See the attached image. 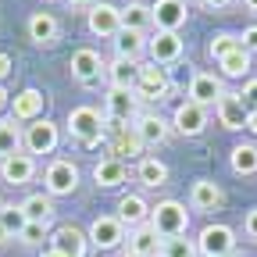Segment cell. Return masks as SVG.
Wrapping results in <instances>:
<instances>
[{
	"mask_svg": "<svg viewBox=\"0 0 257 257\" xmlns=\"http://www.w3.org/2000/svg\"><path fill=\"white\" fill-rule=\"evenodd\" d=\"M150 229L161 239H172V236H186L189 229V211L179 200H161L150 207Z\"/></svg>",
	"mask_w": 257,
	"mask_h": 257,
	"instance_id": "cell-1",
	"label": "cell"
},
{
	"mask_svg": "<svg viewBox=\"0 0 257 257\" xmlns=\"http://www.w3.org/2000/svg\"><path fill=\"white\" fill-rule=\"evenodd\" d=\"M68 133L82 143V147H100V136H104V118L96 107H72L68 111Z\"/></svg>",
	"mask_w": 257,
	"mask_h": 257,
	"instance_id": "cell-2",
	"label": "cell"
},
{
	"mask_svg": "<svg viewBox=\"0 0 257 257\" xmlns=\"http://www.w3.org/2000/svg\"><path fill=\"white\" fill-rule=\"evenodd\" d=\"M43 189H47V197H72L79 189V168L68 157L50 161L47 172H43Z\"/></svg>",
	"mask_w": 257,
	"mask_h": 257,
	"instance_id": "cell-3",
	"label": "cell"
},
{
	"mask_svg": "<svg viewBox=\"0 0 257 257\" xmlns=\"http://www.w3.org/2000/svg\"><path fill=\"white\" fill-rule=\"evenodd\" d=\"M197 253L204 257H232L236 253V232L229 225H204L197 236Z\"/></svg>",
	"mask_w": 257,
	"mask_h": 257,
	"instance_id": "cell-4",
	"label": "cell"
},
{
	"mask_svg": "<svg viewBox=\"0 0 257 257\" xmlns=\"http://www.w3.org/2000/svg\"><path fill=\"white\" fill-rule=\"evenodd\" d=\"M57 140H61V128H57L50 118L29 121V125H25V133H22V147H25V154H54Z\"/></svg>",
	"mask_w": 257,
	"mask_h": 257,
	"instance_id": "cell-5",
	"label": "cell"
},
{
	"mask_svg": "<svg viewBox=\"0 0 257 257\" xmlns=\"http://www.w3.org/2000/svg\"><path fill=\"white\" fill-rule=\"evenodd\" d=\"M168 93H172L168 68H161V64H140V82H136L140 100H165Z\"/></svg>",
	"mask_w": 257,
	"mask_h": 257,
	"instance_id": "cell-6",
	"label": "cell"
},
{
	"mask_svg": "<svg viewBox=\"0 0 257 257\" xmlns=\"http://www.w3.org/2000/svg\"><path fill=\"white\" fill-rule=\"evenodd\" d=\"M86 22H89V32L100 40H114L121 32V18H118V8L107 4V0H96V4L86 11Z\"/></svg>",
	"mask_w": 257,
	"mask_h": 257,
	"instance_id": "cell-7",
	"label": "cell"
},
{
	"mask_svg": "<svg viewBox=\"0 0 257 257\" xmlns=\"http://www.w3.org/2000/svg\"><path fill=\"white\" fill-rule=\"evenodd\" d=\"M147 54H150V64H179L182 61V36L179 32H154L147 40Z\"/></svg>",
	"mask_w": 257,
	"mask_h": 257,
	"instance_id": "cell-8",
	"label": "cell"
},
{
	"mask_svg": "<svg viewBox=\"0 0 257 257\" xmlns=\"http://www.w3.org/2000/svg\"><path fill=\"white\" fill-rule=\"evenodd\" d=\"M150 18L157 25V32H179L189 18L186 0H154L150 4Z\"/></svg>",
	"mask_w": 257,
	"mask_h": 257,
	"instance_id": "cell-9",
	"label": "cell"
},
{
	"mask_svg": "<svg viewBox=\"0 0 257 257\" xmlns=\"http://www.w3.org/2000/svg\"><path fill=\"white\" fill-rule=\"evenodd\" d=\"M68 72H72V79H75V82L89 86V82H96V79H100V72H104V61H100V54H96L93 47H79V50L68 57Z\"/></svg>",
	"mask_w": 257,
	"mask_h": 257,
	"instance_id": "cell-10",
	"label": "cell"
},
{
	"mask_svg": "<svg viewBox=\"0 0 257 257\" xmlns=\"http://www.w3.org/2000/svg\"><path fill=\"white\" fill-rule=\"evenodd\" d=\"M89 243L96 246V250H114V246H121V239H125V225L118 221V218H111V214H104V218H96L93 225H89Z\"/></svg>",
	"mask_w": 257,
	"mask_h": 257,
	"instance_id": "cell-11",
	"label": "cell"
},
{
	"mask_svg": "<svg viewBox=\"0 0 257 257\" xmlns=\"http://www.w3.org/2000/svg\"><path fill=\"white\" fill-rule=\"evenodd\" d=\"M221 93H225V86L214 72H193V79H189V100L193 104L211 107V104L221 100Z\"/></svg>",
	"mask_w": 257,
	"mask_h": 257,
	"instance_id": "cell-12",
	"label": "cell"
},
{
	"mask_svg": "<svg viewBox=\"0 0 257 257\" xmlns=\"http://www.w3.org/2000/svg\"><path fill=\"white\" fill-rule=\"evenodd\" d=\"M172 128H175L179 136H200L204 128H207V111H204L200 104L186 100V104L175 107V114H172Z\"/></svg>",
	"mask_w": 257,
	"mask_h": 257,
	"instance_id": "cell-13",
	"label": "cell"
},
{
	"mask_svg": "<svg viewBox=\"0 0 257 257\" xmlns=\"http://www.w3.org/2000/svg\"><path fill=\"white\" fill-rule=\"evenodd\" d=\"M50 246L64 257H86L89 250V236L82 229H75V225H57L54 236H50Z\"/></svg>",
	"mask_w": 257,
	"mask_h": 257,
	"instance_id": "cell-14",
	"label": "cell"
},
{
	"mask_svg": "<svg viewBox=\"0 0 257 257\" xmlns=\"http://www.w3.org/2000/svg\"><path fill=\"white\" fill-rule=\"evenodd\" d=\"M43 104H47V96L40 89H22L11 96V121H36L43 118Z\"/></svg>",
	"mask_w": 257,
	"mask_h": 257,
	"instance_id": "cell-15",
	"label": "cell"
},
{
	"mask_svg": "<svg viewBox=\"0 0 257 257\" xmlns=\"http://www.w3.org/2000/svg\"><path fill=\"white\" fill-rule=\"evenodd\" d=\"M133 133L140 136L143 147H161L168 140V133H172V121H165L161 114H140L133 121Z\"/></svg>",
	"mask_w": 257,
	"mask_h": 257,
	"instance_id": "cell-16",
	"label": "cell"
},
{
	"mask_svg": "<svg viewBox=\"0 0 257 257\" xmlns=\"http://www.w3.org/2000/svg\"><path fill=\"white\" fill-rule=\"evenodd\" d=\"M32 175H36V157L32 154H11L0 161V179L11 186H25Z\"/></svg>",
	"mask_w": 257,
	"mask_h": 257,
	"instance_id": "cell-17",
	"label": "cell"
},
{
	"mask_svg": "<svg viewBox=\"0 0 257 257\" xmlns=\"http://www.w3.org/2000/svg\"><path fill=\"white\" fill-rule=\"evenodd\" d=\"M125 229H140V225L150 221V204L140 197V193H125V197L118 200V214H114Z\"/></svg>",
	"mask_w": 257,
	"mask_h": 257,
	"instance_id": "cell-18",
	"label": "cell"
},
{
	"mask_svg": "<svg viewBox=\"0 0 257 257\" xmlns=\"http://www.w3.org/2000/svg\"><path fill=\"white\" fill-rule=\"evenodd\" d=\"M214 107H218V121H221L225 128H246V114H250V107L243 104V96H239V93H229V89H225V93H221V100H218Z\"/></svg>",
	"mask_w": 257,
	"mask_h": 257,
	"instance_id": "cell-19",
	"label": "cell"
},
{
	"mask_svg": "<svg viewBox=\"0 0 257 257\" xmlns=\"http://www.w3.org/2000/svg\"><path fill=\"white\" fill-rule=\"evenodd\" d=\"M107 114L118 121H136L140 118V96L133 89H107Z\"/></svg>",
	"mask_w": 257,
	"mask_h": 257,
	"instance_id": "cell-20",
	"label": "cell"
},
{
	"mask_svg": "<svg viewBox=\"0 0 257 257\" xmlns=\"http://www.w3.org/2000/svg\"><path fill=\"white\" fill-rule=\"evenodd\" d=\"M221 200H225V193H221V186H218L214 179H197V182H193V189H189L193 211H218Z\"/></svg>",
	"mask_w": 257,
	"mask_h": 257,
	"instance_id": "cell-21",
	"label": "cell"
},
{
	"mask_svg": "<svg viewBox=\"0 0 257 257\" xmlns=\"http://www.w3.org/2000/svg\"><path fill=\"white\" fill-rule=\"evenodd\" d=\"M143 54H147V32L121 29L118 36H114V57H118V61H133V64H140Z\"/></svg>",
	"mask_w": 257,
	"mask_h": 257,
	"instance_id": "cell-22",
	"label": "cell"
},
{
	"mask_svg": "<svg viewBox=\"0 0 257 257\" xmlns=\"http://www.w3.org/2000/svg\"><path fill=\"white\" fill-rule=\"evenodd\" d=\"M104 75H107V86L111 89H133L136 93V82H140V64H133V61H111V64H104Z\"/></svg>",
	"mask_w": 257,
	"mask_h": 257,
	"instance_id": "cell-23",
	"label": "cell"
},
{
	"mask_svg": "<svg viewBox=\"0 0 257 257\" xmlns=\"http://www.w3.org/2000/svg\"><path fill=\"white\" fill-rule=\"evenodd\" d=\"M125 175L128 172H125V165H121L118 157H100L93 165V182L100 186V189H118L125 182Z\"/></svg>",
	"mask_w": 257,
	"mask_h": 257,
	"instance_id": "cell-24",
	"label": "cell"
},
{
	"mask_svg": "<svg viewBox=\"0 0 257 257\" xmlns=\"http://www.w3.org/2000/svg\"><path fill=\"white\" fill-rule=\"evenodd\" d=\"M128 253H140V257H161V236L150 229V221L133 229L128 236Z\"/></svg>",
	"mask_w": 257,
	"mask_h": 257,
	"instance_id": "cell-25",
	"label": "cell"
},
{
	"mask_svg": "<svg viewBox=\"0 0 257 257\" xmlns=\"http://www.w3.org/2000/svg\"><path fill=\"white\" fill-rule=\"evenodd\" d=\"M136 179H140V186L157 189V186H165V182H168V165H165L161 157H140Z\"/></svg>",
	"mask_w": 257,
	"mask_h": 257,
	"instance_id": "cell-26",
	"label": "cell"
},
{
	"mask_svg": "<svg viewBox=\"0 0 257 257\" xmlns=\"http://www.w3.org/2000/svg\"><path fill=\"white\" fill-rule=\"evenodd\" d=\"M118 18H121V29H133V32H147V29L154 25L150 8L140 4V0H128L125 8H118Z\"/></svg>",
	"mask_w": 257,
	"mask_h": 257,
	"instance_id": "cell-27",
	"label": "cell"
},
{
	"mask_svg": "<svg viewBox=\"0 0 257 257\" xmlns=\"http://www.w3.org/2000/svg\"><path fill=\"white\" fill-rule=\"evenodd\" d=\"M29 40L40 43V47H50V43L57 40V18L47 15V11L32 15V18H29Z\"/></svg>",
	"mask_w": 257,
	"mask_h": 257,
	"instance_id": "cell-28",
	"label": "cell"
},
{
	"mask_svg": "<svg viewBox=\"0 0 257 257\" xmlns=\"http://www.w3.org/2000/svg\"><path fill=\"white\" fill-rule=\"evenodd\" d=\"M18 207H22V214H25L29 221H50V214H54V197H47V193H32V197H25Z\"/></svg>",
	"mask_w": 257,
	"mask_h": 257,
	"instance_id": "cell-29",
	"label": "cell"
},
{
	"mask_svg": "<svg viewBox=\"0 0 257 257\" xmlns=\"http://www.w3.org/2000/svg\"><path fill=\"white\" fill-rule=\"evenodd\" d=\"M229 165L236 175H257V147L253 143H239L229 154Z\"/></svg>",
	"mask_w": 257,
	"mask_h": 257,
	"instance_id": "cell-30",
	"label": "cell"
},
{
	"mask_svg": "<svg viewBox=\"0 0 257 257\" xmlns=\"http://www.w3.org/2000/svg\"><path fill=\"white\" fill-rule=\"evenodd\" d=\"M218 68H221V75H229V79H246L250 75V50H232V54H225L221 61H218Z\"/></svg>",
	"mask_w": 257,
	"mask_h": 257,
	"instance_id": "cell-31",
	"label": "cell"
},
{
	"mask_svg": "<svg viewBox=\"0 0 257 257\" xmlns=\"http://www.w3.org/2000/svg\"><path fill=\"white\" fill-rule=\"evenodd\" d=\"M11 154H22V128L11 118H0V161Z\"/></svg>",
	"mask_w": 257,
	"mask_h": 257,
	"instance_id": "cell-32",
	"label": "cell"
},
{
	"mask_svg": "<svg viewBox=\"0 0 257 257\" xmlns=\"http://www.w3.org/2000/svg\"><path fill=\"white\" fill-rule=\"evenodd\" d=\"M111 150H114V157L121 161L125 154L128 157H136V154H143V143H140V136L133 133V128H121V133L111 140Z\"/></svg>",
	"mask_w": 257,
	"mask_h": 257,
	"instance_id": "cell-33",
	"label": "cell"
},
{
	"mask_svg": "<svg viewBox=\"0 0 257 257\" xmlns=\"http://www.w3.org/2000/svg\"><path fill=\"white\" fill-rule=\"evenodd\" d=\"M25 214H22V207H15V204H0V225L8 229V236L15 239V236H22V229H25Z\"/></svg>",
	"mask_w": 257,
	"mask_h": 257,
	"instance_id": "cell-34",
	"label": "cell"
},
{
	"mask_svg": "<svg viewBox=\"0 0 257 257\" xmlns=\"http://www.w3.org/2000/svg\"><path fill=\"white\" fill-rule=\"evenodd\" d=\"M161 257H197V243L186 239V236L161 239Z\"/></svg>",
	"mask_w": 257,
	"mask_h": 257,
	"instance_id": "cell-35",
	"label": "cell"
},
{
	"mask_svg": "<svg viewBox=\"0 0 257 257\" xmlns=\"http://www.w3.org/2000/svg\"><path fill=\"white\" fill-rule=\"evenodd\" d=\"M239 47H243V43H239V36H232V32H218V36L211 40V47H207V50H211V57H214V61H221L225 54H232V50H239Z\"/></svg>",
	"mask_w": 257,
	"mask_h": 257,
	"instance_id": "cell-36",
	"label": "cell"
},
{
	"mask_svg": "<svg viewBox=\"0 0 257 257\" xmlns=\"http://www.w3.org/2000/svg\"><path fill=\"white\" fill-rule=\"evenodd\" d=\"M47 232H50V221H25V229H22V243H29V246H43V239H47Z\"/></svg>",
	"mask_w": 257,
	"mask_h": 257,
	"instance_id": "cell-37",
	"label": "cell"
},
{
	"mask_svg": "<svg viewBox=\"0 0 257 257\" xmlns=\"http://www.w3.org/2000/svg\"><path fill=\"white\" fill-rule=\"evenodd\" d=\"M239 96H243V104H246V107L253 111V107H257V79H246V82H243V93H239Z\"/></svg>",
	"mask_w": 257,
	"mask_h": 257,
	"instance_id": "cell-38",
	"label": "cell"
},
{
	"mask_svg": "<svg viewBox=\"0 0 257 257\" xmlns=\"http://www.w3.org/2000/svg\"><path fill=\"white\" fill-rule=\"evenodd\" d=\"M239 43H243V50H257V25H250V29H243V36H239Z\"/></svg>",
	"mask_w": 257,
	"mask_h": 257,
	"instance_id": "cell-39",
	"label": "cell"
},
{
	"mask_svg": "<svg viewBox=\"0 0 257 257\" xmlns=\"http://www.w3.org/2000/svg\"><path fill=\"white\" fill-rule=\"evenodd\" d=\"M243 232H246L250 239H257V207L246 211V218H243Z\"/></svg>",
	"mask_w": 257,
	"mask_h": 257,
	"instance_id": "cell-40",
	"label": "cell"
},
{
	"mask_svg": "<svg viewBox=\"0 0 257 257\" xmlns=\"http://www.w3.org/2000/svg\"><path fill=\"white\" fill-rule=\"evenodd\" d=\"M11 68H15V61H11V54H4V50H0V82H4V79L11 75Z\"/></svg>",
	"mask_w": 257,
	"mask_h": 257,
	"instance_id": "cell-41",
	"label": "cell"
},
{
	"mask_svg": "<svg viewBox=\"0 0 257 257\" xmlns=\"http://www.w3.org/2000/svg\"><path fill=\"white\" fill-rule=\"evenodd\" d=\"M200 4H204L207 11H225V8L232 4V0H200Z\"/></svg>",
	"mask_w": 257,
	"mask_h": 257,
	"instance_id": "cell-42",
	"label": "cell"
},
{
	"mask_svg": "<svg viewBox=\"0 0 257 257\" xmlns=\"http://www.w3.org/2000/svg\"><path fill=\"white\" fill-rule=\"evenodd\" d=\"M64 4H68L72 11H89V8L96 4V0H64Z\"/></svg>",
	"mask_w": 257,
	"mask_h": 257,
	"instance_id": "cell-43",
	"label": "cell"
},
{
	"mask_svg": "<svg viewBox=\"0 0 257 257\" xmlns=\"http://www.w3.org/2000/svg\"><path fill=\"white\" fill-rule=\"evenodd\" d=\"M168 79H172V86H182V82H186V79H193V75H189V68H182V64H179V72H175V75H168Z\"/></svg>",
	"mask_w": 257,
	"mask_h": 257,
	"instance_id": "cell-44",
	"label": "cell"
},
{
	"mask_svg": "<svg viewBox=\"0 0 257 257\" xmlns=\"http://www.w3.org/2000/svg\"><path fill=\"white\" fill-rule=\"evenodd\" d=\"M8 107H11V93H8L4 86H0V114H4Z\"/></svg>",
	"mask_w": 257,
	"mask_h": 257,
	"instance_id": "cell-45",
	"label": "cell"
},
{
	"mask_svg": "<svg viewBox=\"0 0 257 257\" xmlns=\"http://www.w3.org/2000/svg\"><path fill=\"white\" fill-rule=\"evenodd\" d=\"M246 133H253V136H257V107L246 114Z\"/></svg>",
	"mask_w": 257,
	"mask_h": 257,
	"instance_id": "cell-46",
	"label": "cell"
},
{
	"mask_svg": "<svg viewBox=\"0 0 257 257\" xmlns=\"http://www.w3.org/2000/svg\"><path fill=\"white\" fill-rule=\"evenodd\" d=\"M40 257H64V253H57L54 246H47V250H40Z\"/></svg>",
	"mask_w": 257,
	"mask_h": 257,
	"instance_id": "cell-47",
	"label": "cell"
},
{
	"mask_svg": "<svg viewBox=\"0 0 257 257\" xmlns=\"http://www.w3.org/2000/svg\"><path fill=\"white\" fill-rule=\"evenodd\" d=\"M8 239H11V236H8V229H4V225H0V246H4Z\"/></svg>",
	"mask_w": 257,
	"mask_h": 257,
	"instance_id": "cell-48",
	"label": "cell"
},
{
	"mask_svg": "<svg viewBox=\"0 0 257 257\" xmlns=\"http://www.w3.org/2000/svg\"><path fill=\"white\" fill-rule=\"evenodd\" d=\"M243 4H246L250 11H257V0H243Z\"/></svg>",
	"mask_w": 257,
	"mask_h": 257,
	"instance_id": "cell-49",
	"label": "cell"
},
{
	"mask_svg": "<svg viewBox=\"0 0 257 257\" xmlns=\"http://www.w3.org/2000/svg\"><path fill=\"white\" fill-rule=\"evenodd\" d=\"M125 257H140V253H125Z\"/></svg>",
	"mask_w": 257,
	"mask_h": 257,
	"instance_id": "cell-50",
	"label": "cell"
},
{
	"mask_svg": "<svg viewBox=\"0 0 257 257\" xmlns=\"http://www.w3.org/2000/svg\"><path fill=\"white\" fill-rule=\"evenodd\" d=\"M232 257H246V253H232Z\"/></svg>",
	"mask_w": 257,
	"mask_h": 257,
	"instance_id": "cell-51",
	"label": "cell"
}]
</instances>
